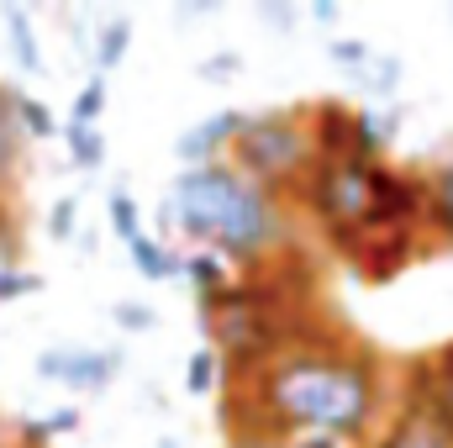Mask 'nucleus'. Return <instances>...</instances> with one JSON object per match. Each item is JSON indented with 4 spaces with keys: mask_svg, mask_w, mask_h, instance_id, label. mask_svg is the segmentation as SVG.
Masks as SVG:
<instances>
[{
    "mask_svg": "<svg viewBox=\"0 0 453 448\" xmlns=\"http://www.w3.org/2000/svg\"><path fill=\"white\" fill-rule=\"evenodd\" d=\"M385 412V359L348 328H327L311 343L269 359L264 369L226 380L222 438L269 433V438H342L364 444Z\"/></svg>",
    "mask_w": 453,
    "mask_h": 448,
    "instance_id": "1",
    "label": "nucleus"
},
{
    "mask_svg": "<svg viewBox=\"0 0 453 448\" xmlns=\"http://www.w3.org/2000/svg\"><path fill=\"white\" fill-rule=\"evenodd\" d=\"M164 232H180L196 253H217L237 274H253L285 259L290 243V201L253 185L232 158L206 169H180L158 206Z\"/></svg>",
    "mask_w": 453,
    "mask_h": 448,
    "instance_id": "2",
    "label": "nucleus"
},
{
    "mask_svg": "<svg viewBox=\"0 0 453 448\" xmlns=\"http://www.w3.org/2000/svg\"><path fill=\"white\" fill-rule=\"evenodd\" d=\"M232 169H242L253 185L274 190L280 201L296 206L311 164H317V148H311V121L306 106H269V112H253L242 121L237 143H232Z\"/></svg>",
    "mask_w": 453,
    "mask_h": 448,
    "instance_id": "3",
    "label": "nucleus"
},
{
    "mask_svg": "<svg viewBox=\"0 0 453 448\" xmlns=\"http://www.w3.org/2000/svg\"><path fill=\"white\" fill-rule=\"evenodd\" d=\"M374 169L380 164H364V158H317L296 206L322 227L327 248L338 253L342 243H353L364 222H369V201H374Z\"/></svg>",
    "mask_w": 453,
    "mask_h": 448,
    "instance_id": "4",
    "label": "nucleus"
},
{
    "mask_svg": "<svg viewBox=\"0 0 453 448\" xmlns=\"http://www.w3.org/2000/svg\"><path fill=\"white\" fill-rule=\"evenodd\" d=\"M37 375L48 385H64L74 396H106L111 380L121 375V348H42L37 353Z\"/></svg>",
    "mask_w": 453,
    "mask_h": 448,
    "instance_id": "5",
    "label": "nucleus"
},
{
    "mask_svg": "<svg viewBox=\"0 0 453 448\" xmlns=\"http://www.w3.org/2000/svg\"><path fill=\"white\" fill-rule=\"evenodd\" d=\"M242 121H248V112H211V116H201L196 127H185V132L174 137V158H180V169L222 164L226 153H232V143H237V132H242Z\"/></svg>",
    "mask_w": 453,
    "mask_h": 448,
    "instance_id": "6",
    "label": "nucleus"
},
{
    "mask_svg": "<svg viewBox=\"0 0 453 448\" xmlns=\"http://www.w3.org/2000/svg\"><path fill=\"white\" fill-rule=\"evenodd\" d=\"M401 396L406 401H422L438 422H443V433L453 438V359L443 348H433V353H422L411 369H406V385H401Z\"/></svg>",
    "mask_w": 453,
    "mask_h": 448,
    "instance_id": "7",
    "label": "nucleus"
},
{
    "mask_svg": "<svg viewBox=\"0 0 453 448\" xmlns=\"http://www.w3.org/2000/svg\"><path fill=\"white\" fill-rule=\"evenodd\" d=\"M369 448H453V438L443 433V422L422 406V401H406L395 406L390 422H380V433L369 438Z\"/></svg>",
    "mask_w": 453,
    "mask_h": 448,
    "instance_id": "8",
    "label": "nucleus"
},
{
    "mask_svg": "<svg viewBox=\"0 0 453 448\" xmlns=\"http://www.w3.org/2000/svg\"><path fill=\"white\" fill-rule=\"evenodd\" d=\"M422 180H427V217H422V232H427V243L453 248V153L438 158Z\"/></svg>",
    "mask_w": 453,
    "mask_h": 448,
    "instance_id": "9",
    "label": "nucleus"
},
{
    "mask_svg": "<svg viewBox=\"0 0 453 448\" xmlns=\"http://www.w3.org/2000/svg\"><path fill=\"white\" fill-rule=\"evenodd\" d=\"M132 53V16L111 11V16H96V32H90V58H96V74L106 80L116 64Z\"/></svg>",
    "mask_w": 453,
    "mask_h": 448,
    "instance_id": "10",
    "label": "nucleus"
},
{
    "mask_svg": "<svg viewBox=\"0 0 453 448\" xmlns=\"http://www.w3.org/2000/svg\"><path fill=\"white\" fill-rule=\"evenodd\" d=\"M0 21H5L16 69H21V74H42V42H37V27H32V11L16 5V0H0Z\"/></svg>",
    "mask_w": 453,
    "mask_h": 448,
    "instance_id": "11",
    "label": "nucleus"
},
{
    "mask_svg": "<svg viewBox=\"0 0 453 448\" xmlns=\"http://www.w3.org/2000/svg\"><path fill=\"white\" fill-rule=\"evenodd\" d=\"M127 259H132V269L142 274V280H153V285H164V280H185V253H174L164 237H153V232H142L137 243H127Z\"/></svg>",
    "mask_w": 453,
    "mask_h": 448,
    "instance_id": "12",
    "label": "nucleus"
},
{
    "mask_svg": "<svg viewBox=\"0 0 453 448\" xmlns=\"http://www.w3.org/2000/svg\"><path fill=\"white\" fill-rule=\"evenodd\" d=\"M21 153H27V137L16 127V90L0 85V201H11V185L21 174Z\"/></svg>",
    "mask_w": 453,
    "mask_h": 448,
    "instance_id": "13",
    "label": "nucleus"
},
{
    "mask_svg": "<svg viewBox=\"0 0 453 448\" xmlns=\"http://www.w3.org/2000/svg\"><path fill=\"white\" fill-rule=\"evenodd\" d=\"M232 280H237V269H232V264H222L217 253H185V285L196 290V301L222 296Z\"/></svg>",
    "mask_w": 453,
    "mask_h": 448,
    "instance_id": "14",
    "label": "nucleus"
},
{
    "mask_svg": "<svg viewBox=\"0 0 453 448\" xmlns=\"http://www.w3.org/2000/svg\"><path fill=\"white\" fill-rule=\"evenodd\" d=\"M185 390H190V396H217V390H226V364L211 343H201V348L185 359Z\"/></svg>",
    "mask_w": 453,
    "mask_h": 448,
    "instance_id": "15",
    "label": "nucleus"
},
{
    "mask_svg": "<svg viewBox=\"0 0 453 448\" xmlns=\"http://www.w3.org/2000/svg\"><path fill=\"white\" fill-rule=\"evenodd\" d=\"M64 148H69L74 169H85V174H96V169L106 164V132H101V127H80V121H64Z\"/></svg>",
    "mask_w": 453,
    "mask_h": 448,
    "instance_id": "16",
    "label": "nucleus"
},
{
    "mask_svg": "<svg viewBox=\"0 0 453 448\" xmlns=\"http://www.w3.org/2000/svg\"><path fill=\"white\" fill-rule=\"evenodd\" d=\"M16 127H21L27 143H48V137H58V116H53V106L37 101V96H27V90H16Z\"/></svg>",
    "mask_w": 453,
    "mask_h": 448,
    "instance_id": "17",
    "label": "nucleus"
},
{
    "mask_svg": "<svg viewBox=\"0 0 453 448\" xmlns=\"http://www.w3.org/2000/svg\"><path fill=\"white\" fill-rule=\"evenodd\" d=\"M401 80H406V64L395 58V53H374V64L358 74V85L374 96V101H395V90H401Z\"/></svg>",
    "mask_w": 453,
    "mask_h": 448,
    "instance_id": "18",
    "label": "nucleus"
},
{
    "mask_svg": "<svg viewBox=\"0 0 453 448\" xmlns=\"http://www.w3.org/2000/svg\"><path fill=\"white\" fill-rule=\"evenodd\" d=\"M106 222H111V232L121 237V243H137V237L148 232V227H142V206H137L132 190H121V185L106 196Z\"/></svg>",
    "mask_w": 453,
    "mask_h": 448,
    "instance_id": "19",
    "label": "nucleus"
},
{
    "mask_svg": "<svg viewBox=\"0 0 453 448\" xmlns=\"http://www.w3.org/2000/svg\"><path fill=\"white\" fill-rule=\"evenodd\" d=\"M111 106V85L101 80V74H90L85 85H80V96H74V106H69V121H80V127H101V116Z\"/></svg>",
    "mask_w": 453,
    "mask_h": 448,
    "instance_id": "20",
    "label": "nucleus"
},
{
    "mask_svg": "<svg viewBox=\"0 0 453 448\" xmlns=\"http://www.w3.org/2000/svg\"><path fill=\"white\" fill-rule=\"evenodd\" d=\"M21 269V217L11 212V201H0V285Z\"/></svg>",
    "mask_w": 453,
    "mask_h": 448,
    "instance_id": "21",
    "label": "nucleus"
},
{
    "mask_svg": "<svg viewBox=\"0 0 453 448\" xmlns=\"http://www.w3.org/2000/svg\"><path fill=\"white\" fill-rule=\"evenodd\" d=\"M222 448H358L342 438H269V433H226Z\"/></svg>",
    "mask_w": 453,
    "mask_h": 448,
    "instance_id": "22",
    "label": "nucleus"
},
{
    "mask_svg": "<svg viewBox=\"0 0 453 448\" xmlns=\"http://www.w3.org/2000/svg\"><path fill=\"white\" fill-rule=\"evenodd\" d=\"M327 58H333L338 69H353V74H364V69L374 64V48H369L364 37H333V42H327Z\"/></svg>",
    "mask_w": 453,
    "mask_h": 448,
    "instance_id": "23",
    "label": "nucleus"
},
{
    "mask_svg": "<svg viewBox=\"0 0 453 448\" xmlns=\"http://www.w3.org/2000/svg\"><path fill=\"white\" fill-rule=\"evenodd\" d=\"M42 227H48V237H53V243H69V237L80 232V201H74V196H58V201L48 206Z\"/></svg>",
    "mask_w": 453,
    "mask_h": 448,
    "instance_id": "24",
    "label": "nucleus"
},
{
    "mask_svg": "<svg viewBox=\"0 0 453 448\" xmlns=\"http://www.w3.org/2000/svg\"><path fill=\"white\" fill-rule=\"evenodd\" d=\"M111 322L121 333H148V328H158V312H153V306H137V301H116Z\"/></svg>",
    "mask_w": 453,
    "mask_h": 448,
    "instance_id": "25",
    "label": "nucleus"
},
{
    "mask_svg": "<svg viewBox=\"0 0 453 448\" xmlns=\"http://www.w3.org/2000/svg\"><path fill=\"white\" fill-rule=\"evenodd\" d=\"M253 11H258V21H269V27H280V32H290V27L301 21V11H296V5H285V0H258Z\"/></svg>",
    "mask_w": 453,
    "mask_h": 448,
    "instance_id": "26",
    "label": "nucleus"
},
{
    "mask_svg": "<svg viewBox=\"0 0 453 448\" xmlns=\"http://www.w3.org/2000/svg\"><path fill=\"white\" fill-rule=\"evenodd\" d=\"M74 428H80V412H74V406H58V412H48V417H42V433H48V444H53V438H69Z\"/></svg>",
    "mask_w": 453,
    "mask_h": 448,
    "instance_id": "27",
    "label": "nucleus"
},
{
    "mask_svg": "<svg viewBox=\"0 0 453 448\" xmlns=\"http://www.w3.org/2000/svg\"><path fill=\"white\" fill-rule=\"evenodd\" d=\"M237 69H242V53H211V58H201L206 80H222V74H237Z\"/></svg>",
    "mask_w": 453,
    "mask_h": 448,
    "instance_id": "28",
    "label": "nucleus"
},
{
    "mask_svg": "<svg viewBox=\"0 0 453 448\" xmlns=\"http://www.w3.org/2000/svg\"><path fill=\"white\" fill-rule=\"evenodd\" d=\"M338 16H342L338 0H311V21H317V27H333Z\"/></svg>",
    "mask_w": 453,
    "mask_h": 448,
    "instance_id": "29",
    "label": "nucleus"
},
{
    "mask_svg": "<svg viewBox=\"0 0 453 448\" xmlns=\"http://www.w3.org/2000/svg\"><path fill=\"white\" fill-rule=\"evenodd\" d=\"M158 448H180V444H174V438H158Z\"/></svg>",
    "mask_w": 453,
    "mask_h": 448,
    "instance_id": "30",
    "label": "nucleus"
},
{
    "mask_svg": "<svg viewBox=\"0 0 453 448\" xmlns=\"http://www.w3.org/2000/svg\"><path fill=\"white\" fill-rule=\"evenodd\" d=\"M0 448H11V444H5V433H0Z\"/></svg>",
    "mask_w": 453,
    "mask_h": 448,
    "instance_id": "31",
    "label": "nucleus"
}]
</instances>
